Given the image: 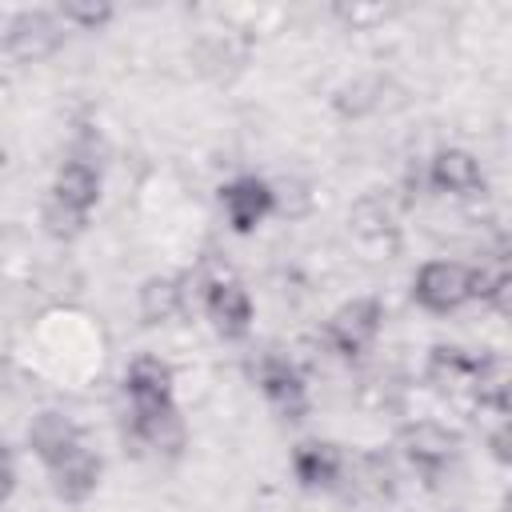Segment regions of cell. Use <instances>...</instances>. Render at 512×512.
<instances>
[{"label": "cell", "instance_id": "cell-1", "mask_svg": "<svg viewBox=\"0 0 512 512\" xmlns=\"http://www.w3.org/2000/svg\"><path fill=\"white\" fill-rule=\"evenodd\" d=\"M380 324H384V308L380 300L372 296H356L348 304H340L328 324H324V344L340 356H360L372 348V340L380 336Z\"/></svg>", "mask_w": 512, "mask_h": 512}, {"label": "cell", "instance_id": "cell-2", "mask_svg": "<svg viewBox=\"0 0 512 512\" xmlns=\"http://www.w3.org/2000/svg\"><path fill=\"white\" fill-rule=\"evenodd\" d=\"M412 300L424 308V312H456L460 304L472 300V276H468V264L460 260H428L416 280H412Z\"/></svg>", "mask_w": 512, "mask_h": 512}, {"label": "cell", "instance_id": "cell-3", "mask_svg": "<svg viewBox=\"0 0 512 512\" xmlns=\"http://www.w3.org/2000/svg\"><path fill=\"white\" fill-rule=\"evenodd\" d=\"M124 436L136 444V448H148L156 456H180L184 452V420L176 412V404H128V416H124Z\"/></svg>", "mask_w": 512, "mask_h": 512}, {"label": "cell", "instance_id": "cell-4", "mask_svg": "<svg viewBox=\"0 0 512 512\" xmlns=\"http://www.w3.org/2000/svg\"><path fill=\"white\" fill-rule=\"evenodd\" d=\"M60 44H64V24L56 12L44 8H24L4 28V48L24 64L48 60L52 52H60Z\"/></svg>", "mask_w": 512, "mask_h": 512}, {"label": "cell", "instance_id": "cell-5", "mask_svg": "<svg viewBox=\"0 0 512 512\" xmlns=\"http://www.w3.org/2000/svg\"><path fill=\"white\" fill-rule=\"evenodd\" d=\"M252 372H256V384H260L264 400L272 404V412L280 420H304V412H308V388H304V376L284 356L264 352Z\"/></svg>", "mask_w": 512, "mask_h": 512}, {"label": "cell", "instance_id": "cell-6", "mask_svg": "<svg viewBox=\"0 0 512 512\" xmlns=\"http://www.w3.org/2000/svg\"><path fill=\"white\" fill-rule=\"evenodd\" d=\"M400 452L408 456V464L424 476H440L456 452H460V436L448 432L444 424L436 420H416V424H404L400 428Z\"/></svg>", "mask_w": 512, "mask_h": 512}, {"label": "cell", "instance_id": "cell-7", "mask_svg": "<svg viewBox=\"0 0 512 512\" xmlns=\"http://www.w3.org/2000/svg\"><path fill=\"white\" fill-rule=\"evenodd\" d=\"M100 476H104V460L80 440L72 452H64L56 464H48V480H52V492L56 500L64 504H84L96 488H100Z\"/></svg>", "mask_w": 512, "mask_h": 512}, {"label": "cell", "instance_id": "cell-8", "mask_svg": "<svg viewBox=\"0 0 512 512\" xmlns=\"http://www.w3.org/2000/svg\"><path fill=\"white\" fill-rule=\"evenodd\" d=\"M220 208L236 232H252L272 216V184L260 176H232L220 184Z\"/></svg>", "mask_w": 512, "mask_h": 512}, {"label": "cell", "instance_id": "cell-9", "mask_svg": "<svg viewBox=\"0 0 512 512\" xmlns=\"http://www.w3.org/2000/svg\"><path fill=\"white\" fill-rule=\"evenodd\" d=\"M204 312L224 340H240L252 328V296L236 276L204 288Z\"/></svg>", "mask_w": 512, "mask_h": 512}, {"label": "cell", "instance_id": "cell-10", "mask_svg": "<svg viewBox=\"0 0 512 512\" xmlns=\"http://www.w3.org/2000/svg\"><path fill=\"white\" fill-rule=\"evenodd\" d=\"M428 188L432 192H444V196H472L484 188V172H480V160L468 152V148H440L428 168Z\"/></svg>", "mask_w": 512, "mask_h": 512}, {"label": "cell", "instance_id": "cell-11", "mask_svg": "<svg viewBox=\"0 0 512 512\" xmlns=\"http://www.w3.org/2000/svg\"><path fill=\"white\" fill-rule=\"evenodd\" d=\"M292 472L304 488H332L344 480L348 460L332 440H304L292 452Z\"/></svg>", "mask_w": 512, "mask_h": 512}, {"label": "cell", "instance_id": "cell-12", "mask_svg": "<svg viewBox=\"0 0 512 512\" xmlns=\"http://www.w3.org/2000/svg\"><path fill=\"white\" fill-rule=\"evenodd\" d=\"M80 440H84V436H80L76 420H72V416H64V412H56V408L36 412V416H32V424H28V448L36 452V460H40L44 468H48V464H56L64 452H72Z\"/></svg>", "mask_w": 512, "mask_h": 512}, {"label": "cell", "instance_id": "cell-13", "mask_svg": "<svg viewBox=\"0 0 512 512\" xmlns=\"http://www.w3.org/2000/svg\"><path fill=\"white\" fill-rule=\"evenodd\" d=\"M124 392L128 404H168L172 400V368L160 356H136L124 372Z\"/></svg>", "mask_w": 512, "mask_h": 512}, {"label": "cell", "instance_id": "cell-14", "mask_svg": "<svg viewBox=\"0 0 512 512\" xmlns=\"http://www.w3.org/2000/svg\"><path fill=\"white\" fill-rule=\"evenodd\" d=\"M52 196L80 208V212H92L96 200H100V168L92 160H80V156H68L60 168H56V180H52Z\"/></svg>", "mask_w": 512, "mask_h": 512}, {"label": "cell", "instance_id": "cell-15", "mask_svg": "<svg viewBox=\"0 0 512 512\" xmlns=\"http://www.w3.org/2000/svg\"><path fill=\"white\" fill-rule=\"evenodd\" d=\"M136 308H140L144 324H168L184 308V284L176 276H148L140 284Z\"/></svg>", "mask_w": 512, "mask_h": 512}, {"label": "cell", "instance_id": "cell-16", "mask_svg": "<svg viewBox=\"0 0 512 512\" xmlns=\"http://www.w3.org/2000/svg\"><path fill=\"white\" fill-rule=\"evenodd\" d=\"M476 356H468L464 348H432L428 356V376L440 384V388H472V376H476Z\"/></svg>", "mask_w": 512, "mask_h": 512}, {"label": "cell", "instance_id": "cell-17", "mask_svg": "<svg viewBox=\"0 0 512 512\" xmlns=\"http://www.w3.org/2000/svg\"><path fill=\"white\" fill-rule=\"evenodd\" d=\"M384 88H388V80L360 76V80H352V84H344L336 92V112L344 120H360V116H368V112H376L384 104Z\"/></svg>", "mask_w": 512, "mask_h": 512}, {"label": "cell", "instance_id": "cell-18", "mask_svg": "<svg viewBox=\"0 0 512 512\" xmlns=\"http://www.w3.org/2000/svg\"><path fill=\"white\" fill-rule=\"evenodd\" d=\"M472 276V296L492 304L496 312H508V296H512V276L504 268V256H496L492 264H480V268H468Z\"/></svg>", "mask_w": 512, "mask_h": 512}, {"label": "cell", "instance_id": "cell-19", "mask_svg": "<svg viewBox=\"0 0 512 512\" xmlns=\"http://www.w3.org/2000/svg\"><path fill=\"white\" fill-rule=\"evenodd\" d=\"M348 224H352V232L360 236V240H384V236H392V208L380 200V196H364V200H356L352 204V212H348Z\"/></svg>", "mask_w": 512, "mask_h": 512}, {"label": "cell", "instance_id": "cell-20", "mask_svg": "<svg viewBox=\"0 0 512 512\" xmlns=\"http://www.w3.org/2000/svg\"><path fill=\"white\" fill-rule=\"evenodd\" d=\"M352 480H356V488H360L364 496H372V500H388V496L396 492L392 464H388L380 452H364V456L356 460V468H352Z\"/></svg>", "mask_w": 512, "mask_h": 512}, {"label": "cell", "instance_id": "cell-21", "mask_svg": "<svg viewBox=\"0 0 512 512\" xmlns=\"http://www.w3.org/2000/svg\"><path fill=\"white\" fill-rule=\"evenodd\" d=\"M40 224H44V232H48L52 240H76V236L88 228V212H80V208L56 200V196H48L44 208H40Z\"/></svg>", "mask_w": 512, "mask_h": 512}, {"label": "cell", "instance_id": "cell-22", "mask_svg": "<svg viewBox=\"0 0 512 512\" xmlns=\"http://www.w3.org/2000/svg\"><path fill=\"white\" fill-rule=\"evenodd\" d=\"M56 16H60L64 28L72 24V28H84V32H100L116 12L108 4H60Z\"/></svg>", "mask_w": 512, "mask_h": 512}, {"label": "cell", "instance_id": "cell-23", "mask_svg": "<svg viewBox=\"0 0 512 512\" xmlns=\"http://www.w3.org/2000/svg\"><path fill=\"white\" fill-rule=\"evenodd\" d=\"M308 204H312L308 184H300V180H280V184H272V212L304 216V212H308Z\"/></svg>", "mask_w": 512, "mask_h": 512}, {"label": "cell", "instance_id": "cell-24", "mask_svg": "<svg viewBox=\"0 0 512 512\" xmlns=\"http://www.w3.org/2000/svg\"><path fill=\"white\" fill-rule=\"evenodd\" d=\"M12 488H16V464H12V452L0 444V504L12 496Z\"/></svg>", "mask_w": 512, "mask_h": 512}, {"label": "cell", "instance_id": "cell-25", "mask_svg": "<svg viewBox=\"0 0 512 512\" xmlns=\"http://www.w3.org/2000/svg\"><path fill=\"white\" fill-rule=\"evenodd\" d=\"M488 444H492V456H496V460H508V424H500V428L488 436Z\"/></svg>", "mask_w": 512, "mask_h": 512}]
</instances>
